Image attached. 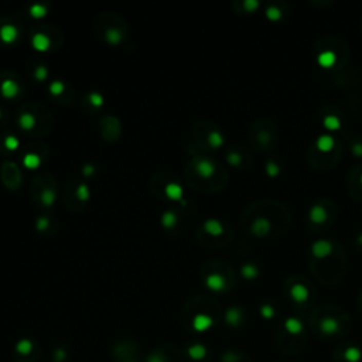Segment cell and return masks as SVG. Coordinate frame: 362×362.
<instances>
[{"mask_svg":"<svg viewBox=\"0 0 362 362\" xmlns=\"http://www.w3.org/2000/svg\"><path fill=\"white\" fill-rule=\"evenodd\" d=\"M204 231L207 232L208 235L211 236H221L222 234H224V224L219 221V219H215V218H209L207 219L205 222H204Z\"/></svg>","mask_w":362,"mask_h":362,"instance_id":"5bb4252c","label":"cell"},{"mask_svg":"<svg viewBox=\"0 0 362 362\" xmlns=\"http://www.w3.org/2000/svg\"><path fill=\"white\" fill-rule=\"evenodd\" d=\"M88 101H89L93 106L98 108V106H101V105L104 104V97H102V93L99 92H91L88 95Z\"/></svg>","mask_w":362,"mask_h":362,"instance_id":"1f68e13d","label":"cell"},{"mask_svg":"<svg viewBox=\"0 0 362 362\" xmlns=\"http://www.w3.org/2000/svg\"><path fill=\"white\" fill-rule=\"evenodd\" d=\"M208 144L213 147V149H219V147H222L225 143V138L222 133L219 132V130H213V132L208 133Z\"/></svg>","mask_w":362,"mask_h":362,"instance_id":"ffe728a7","label":"cell"},{"mask_svg":"<svg viewBox=\"0 0 362 362\" xmlns=\"http://www.w3.org/2000/svg\"><path fill=\"white\" fill-rule=\"evenodd\" d=\"M193 166H194V172L197 176H200L204 180L213 178L217 168H215V163L211 159L207 157H197L193 160Z\"/></svg>","mask_w":362,"mask_h":362,"instance_id":"277c9868","label":"cell"},{"mask_svg":"<svg viewBox=\"0 0 362 362\" xmlns=\"http://www.w3.org/2000/svg\"><path fill=\"white\" fill-rule=\"evenodd\" d=\"M241 310H239L238 307H232V309H230L228 313H226V321L230 322V324H232V326H238L239 321H241Z\"/></svg>","mask_w":362,"mask_h":362,"instance_id":"cb8c5ba5","label":"cell"},{"mask_svg":"<svg viewBox=\"0 0 362 362\" xmlns=\"http://www.w3.org/2000/svg\"><path fill=\"white\" fill-rule=\"evenodd\" d=\"M316 146L318 151L321 153H330L335 147V139L331 135H321L316 140Z\"/></svg>","mask_w":362,"mask_h":362,"instance_id":"2e32d148","label":"cell"},{"mask_svg":"<svg viewBox=\"0 0 362 362\" xmlns=\"http://www.w3.org/2000/svg\"><path fill=\"white\" fill-rule=\"evenodd\" d=\"M243 7H245L246 12L253 13L256 12L259 7H260V3H259L258 0H246V2L243 3Z\"/></svg>","mask_w":362,"mask_h":362,"instance_id":"836d02e7","label":"cell"},{"mask_svg":"<svg viewBox=\"0 0 362 362\" xmlns=\"http://www.w3.org/2000/svg\"><path fill=\"white\" fill-rule=\"evenodd\" d=\"M20 35V29L16 23L6 22L0 27V41L5 44H13Z\"/></svg>","mask_w":362,"mask_h":362,"instance_id":"8992f818","label":"cell"},{"mask_svg":"<svg viewBox=\"0 0 362 362\" xmlns=\"http://www.w3.org/2000/svg\"><path fill=\"white\" fill-rule=\"evenodd\" d=\"M351 151L355 157H362V143H354L351 146Z\"/></svg>","mask_w":362,"mask_h":362,"instance_id":"f35d334b","label":"cell"},{"mask_svg":"<svg viewBox=\"0 0 362 362\" xmlns=\"http://www.w3.org/2000/svg\"><path fill=\"white\" fill-rule=\"evenodd\" d=\"M40 356V348L29 338H24L16 344V361L35 362Z\"/></svg>","mask_w":362,"mask_h":362,"instance_id":"7a4b0ae2","label":"cell"},{"mask_svg":"<svg viewBox=\"0 0 362 362\" xmlns=\"http://www.w3.org/2000/svg\"><path fill=\"white\" fill-rule=\"evenodd\" d=\"M320 328H321V331L324 334L334 335L335 333H338L339 324L333 317H324L321 321H320Z\"/></svg>","mask_w":362,"mask_h":362,"instance_id":"ac0fdd59","label":"cell"},{"mask_svg":"<svg viewBox=\"0 0 362 362\" xmlns=\"http://www.w3.org/2000/svg\"><path fill=\"white\" fill-rule=\"evenodd\" d=\"M311 253L317 259H326L333 253V243L327 239H318L311 243Z\"/></svg>","mask_w":362,"mask_h":362,"instance_id":"52a82bcc","label":"cell"},{"mask_svg":"<svg viewBox=\"0 0 362 362\" xmlns=\"http://www.w3.org/2000/svg\"><path fill=\"white\" fill-rule=\"evenodd\" d=\"M50 226V218L48 217H40L37 219V230L44 231Z\"/></svg>","mask_w":362,"mask_h":362,"instance_id":"8d00e7d4","label":"cell"},{"mask_svg":"<svg viewBox=\"0 0 362 362\" xmlns=\"http://www.w3.org/2000/svg\"><path fill=\"white\" fill-rule=\"evenodd\" d=\"M327 209H326V207L320 205V204H314V205L310 208V211H309V219H310L313 224L316 225L324 224V222L327 221Z\"/></svg>","mask_w":362,"mask_h":362,"instance_id":"7c38bea8","label":"cell"},{"mask_svg":"<svg viewBox=\"0 0 362 362\" xmlns=\"http://www.w3.org/2000/svg\"><path fill=\"white\" fill-rule=\"evenodd\" d=\"M226 161H228L232 167L241 166L242 156L239 155L238 151H230V153L226 155Z\"/></svg>","mask_w":362,"mask_h":362,"instance_id":"f546056e","label":"cell"},{"mask_svg":"<svg viewBox=\"0 0 362 362\" xmlns=\"http://www.w3.org/2000/svg\"><path fill=\"white\" fill-rule=\"evenodd\" d=\"M270 230H272V224H270L269 219L264 218V217H259V218L255 219L252 226H251V231H252L253 235L259 236V238L268 235Z\"/></svg>","mask_w":362,"mask_h":362,"instance_id":"8fae6325","label":"cell"},{"mask_svg":"<svg viewBox=\"0 0 362 362\" xmlns=\"http://www.w3.org/2000/svg\"><path fill=\"white\" fill-rule=\"evenodd\" d=\"M322 125L330 132H335V130H338L339 127H341V121L338 119V116L327 115L322 119Z\"/></svg>","mask_w":362,"mask_h":362,"instance_id":"44dd1931","label":"cell"},{"mask_svg":"<svg viewBox=\"0 0 362 362\" xmlns=\"http://www.w3.org/2000/svg\"><path fill=\"white\" fill-rule=\"evenodd\" d=\"M359 181H361V185H362V174H361V178H359Z\"/></svg>","mask_w":362,"mask_h":362,"instance_id":"b9f144b4","label":"cell"},{"mask_svg":"<svg viewBox=\"0 0 362 362\" xmlns=\"http://www.w3.org/2000/svg\"><path fill=\"white\" fill-rule=\"evenodd\" d=\"M317 63H318V65H320L321 68H331V67H334L335 63H337V55H335V52L326 50V51L318 54Z\"/></svg>","mask_w":362,"mask_h":362,"instance_id":"e0dca14e","label":"cell"},{"mask_svg":"<svg viewBox=\"0 0 362 362\" xmlns=\"http://www.w3.org/2000/svg\"><path fill=\"white\" fill-rule=\"evenodd\" d=\"M5 146L6 149L9 150H14L18 147V139L14 136V135H7L6 139H5Z\"/></svg>","mask_w":362,"mask_h":362,"instance_id":"d6a6232c","label":"cell"},{"mask_svg":"<svg viewBox=\"0 0 362 362\" xmlns=\"http://www.w3.org/2000/svg\"><path fill=\"white\" fill-rule=\"evenodd\" d=\"M290 297H292L296 303L301 304V303H304V301H307V299H309V289L306 288L304 284H301V283H296V284H293L292 289H290Z\"/></svg>","mask_w":362,"mask_h":362,"instance_id":"9a60e30c","label":"cell"},{"mask_svg":"<svg viewBox=\"0 0 362 362\" xmlns=\"http://www.w3.org/2000/svg\"><path fill=\"white\" fill-rule=\"evenodd\" d=\"M280 172H282V168L277 166L275 161H268L266 163V174L269 176L270 178H276L279 174H280Z\"/></svg>","mask_w":362,"mask_h":362,"instance_id":"83f0119b","label":"cell"},{"mask_svg":"<svg viewBox=\"0 0 362 362\" xmlns=\"http://www.w3.org/2000/svg\"><path fill=\"white\" fill-rule=\"evenodd\" d=\"M35 78L39 81H43L46 80V77L48 75V71H47L46 65H43V64H40L37 68H35Z\"/></svg>","mask_w":362,"mask_h":362,"instance_id":"e575fe53","label":"cell"},{"mask_svg":"<svg viewBox=\"0 0 362 362\" xmlns=\"http://www.w3.org/2000/svg\"><path fill=\"white\" fill-rule=\"evenodd\" d=\"M17 122L18 125H20V127L24 129V130H33L35 127V122L37 121H35V116L33 115V112L22 109L20 110V113H18Z\"/></svg>","mask_w":362,"mask_h":362,"instance_id":"4fadbf2b","label":"cell"},{"mask_svg":"<svg viewBox=\"0 0 362 362\" xmlns=\"http://www.w3.org/2000/svg\"><path fill=\"white\" fill-rule=\"evenodd\" d=\"M24 164L29 167V168H35V167L39 166L41 163V159L40 156L35 155V153H33V151H29V153H26L24 155Z\"/></svg>","mask_w":362,"mask_h":362,"instance_id":"603a6c76","label":"cell"},{"mask_svg":"<svg viewBox=\"0 0 362 362\" xmlns=\"http://www.w3.org/2000/svg\"><path fill=\"white\" fill-rule=\"evenodd\" d=\"M176 221H177V217H176V214L172 213V211H167V213L163 214V224H164L166 228L174 226Z\"/></svg>","mask_w":362,"mask_h":362,"instance_id":"4dcf8cb0","label":"cell"},{"mask_svg":"<svg viewBox=\"0 0 362 362\" xmlns=\"http://www.w3.org/2000/svg\"><path fill=\"white\" fill-rule=\"evenodd\" d=\"M188 351H190V355L193 356V358H198L197 355H200V358H202L201 355H204V352H205V350L202 348L201 345H198V344L194 345V347H191Z\"/></svg>","mask_w":362,"mask_h":362,"instance_id":"d590c367","label":"cell"},{"mask_svg":"<svg viewBox=\"0 0 362 362\" xmlns=\"http://www.w3.org/2000/svg\"><path fill=\"white\" fill-rule=\"evenodd\" d=\"M147 362H181V355L173 345H163L150 354Z\"/></svg>","mask_w":362,"mask_h":362,"instance_id":"3957f363","label":"cell"},{"mask_svg":"<svg viewBox=\"0 0 362 362\" xmlns=\"http://www.w3.org/2000/svg\"><path fill=\"white\" fill-rule=\"evenodd\" d=\"M31 44L34 46L35 50H40V51H46L51 47V40L48 37V33H44V31H33L31 33Z\"/></svg>","mask_w":362,"mask_h":362,"instance_id":"30bf717a","label":"cell"},{"mask_svg":"<svg viewBox=\"0 0 362 362\" xmlns=\"http://www.w3.org/2000/svg\"><path fill=\"white\" fill-rule=\"evenodd\" d=\"M30 14L33 16V17H43V16H46L47 14V7L43 5V3H34V5H31L30 6Z\"/></svg>","mask_w":362,"mask_h":362,"instance_id":"484cf974","label":"cell"},{"mask_svg":"<svg viewBox=\"0 0 362 362\" xmlns=\"http://www.w3.org/2000/svg\"><path fill=\"white\" fill-rule=\"evenodd\" d=\"M241 275L246 280H252L259 276V269L253 263H245L241 268Z\"/></svg>","mask_w":362,"mask_h":362,"instance_id":"7402d4cb","label":"cell"},{"mask_svg":"<svg viewBox=\"0 0 362 362\" xmlns=\"http://www.w3.org/2000/svg\"><path fill=\"white\" fill-rule=\"evenodd\" d=\"M260 313H262V316L266 317V318H273V316H275V310H273V307L269 304H264L262 309H260Z\"/></svg>","mask_w":362,"mask_h":362,"instance_id":"74e56055","label":"cell"},{"mask_svg":"<svg viewBox=\"0 0 362 362\" xmlns=\"http://www.w3.org/2000/svg\"><path fill=\"white\" fill-rule=\"evenodd\" d=\"M164 193H166V196L168 197V198L176 200V201L183 198V187H181L180 183H177V181L168 183V184L166 185V188H164Z\"/></svg>","mask_w":362,"mask_h":362,"instance_id":"d6986e66","label":"cell"},{"mask_svg":"<svg viewBox=\"0 0 362 362\" xmlns=\"http://www.w3.org/2000/svg\"><path fill=\"white\" fill-rule=\"evenodd\" d=\"M0 118H2V110H0Z\"/></svg>","mask_w":362,"mask_h":362,"instance_id":"7bdbcfd3","label":"cell"},{"mask_svg":"<svg viewBox=\"0 0 362 362\" xmlns=\"http://www.w3.org/2000/svg\"><path fill=\"white\" fill-rule=\"evenodd\" d=\"M2 174H3L5 184L7 187H10V188H16L22 183V174L18 172V167L14 163H12V161H6L3 164Z\"/></svg>","mask_w":362,"mask_h":362,"instance_id":"5b68a950","label":"cell"},{"mask_svg":"<svg viewBox=\"0 0 362 362\" xmlns=\"http://www.w3.org/2000/svg\"><path fill=\"white\" fill-rule=\"evenodd\" d=\"M140 348L133 341L119 342L113 348V358L116 362H139Z\"/></svg>","mask_w":362,"mask_h":362,"instance_id":"6da1fadb","label":"cell"},{"mask_svg":"<svg viewBox=\"0 0 362 362\" xmlns=\"http://www.w3.org/2000/svg\"><path fill=\"white\" fill-rule=\"evenodd\" d=\"M64 91H65V85H64L63 81L55 80L50 84V92L52 95H61V93H64Z\"/></svg>","mask_w":362,"mask_h":362,"instance_id":"f1b7e54d","label":"cell"},{"mask_svg":"<svg viewBox=\"0 0 362 362\" xmlns=\"http://www.w3.org/2000/svg\"><path fill=\"white\" fill-rule=\"evenodd\" d=\"M75 197L82 202H86V200L89 198V187L85 184V183H81L78 184V187L75 188Z\"/></svg>","mask_w":362,"mask_h":362,"instance_id":"d4e9b609","label":"cell"},{"mask_svg":"<svg viewBox=\"0 0 362 362\" xmlns=\"http://www.w3.org/2000/svg\"><path fill=\"white\" fill-rule=\"evenodd\" d=\"M204 283L213 292H224L226 289V280L219 273H208L205 279H204Z\"/></svg>","mask_w":362,"mask_h":362,"instance_id":"ba28073f","label":"cell"},{"mask_svg":"<svg viewBox=\"0 0 362 362\" xmlns=\"http://www.w3.org/2000/svg\"><path fill=\"white\" fill-rule=\"evenodd\" d=\"M82 172H84V174H85V176H89V174H92L93 173V166H91V164H85Z\"/></svg>","mask_w":362,"mask_h":362,"instance_id":"ab89813d","label":"cell"},{"mask_svg":"<svg viewBox=\"0 0 362 362\" xmlns=\"http://www.w3.org/2000/svg\"><path fill=\"white\" fill-rule=\"evenodd\" d=\"M0 92L5 98H14L17 97V93L20 92V85L18 81L14 78H5L0 84Z\"/></svg>","mask_w":362,"mask_h":362,"instance_id":"9c48e42d","label":"cell"},{"mask_svg":"<svg viewBox=\"0 0 362 362\" xmlns=\"http://www.w3.org/2000/svg\"><path fill=\"white\" fill-rule=\"evenodd\" d=\"M358 243H359V245H362V234L358 236Z\"/></svg>","mask_w":362,"mask_h":362,"instance_id":"60d3db41","label":"cell"},{"mask_svg":"<svg viewBox=\"0 0 362 362\" xmlns=\"http://www.w3.org/2000/svg\"><path fill=\"white\" fill-rule=\"evenodd\" d=\"M282 10L276 6H269L266 9V17L269 18L270 22H279L282 18Z\"/></svg>","mask_w":362,"mask_h":362,"instance_id":"4316f807","label":"cell"}]
</instances>
